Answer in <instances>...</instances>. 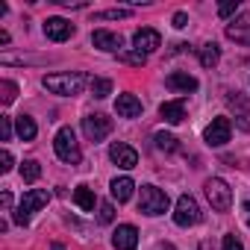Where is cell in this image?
<instances>
[{"label": "cell", "mask_w": 250, "mask_h": 250, "mask_svg": "<svg viewBox=\"0 0 250 250\" xmlns=\"http://www.w3.org/2000/svg\"><path fill=\"white\" fill-rule=\"evenodd\" d=\"M118 56H121V62H127V65H139V68L147 62V56H145V53H139V50H133V53H118Z\"/></svg>", "instance_id": "27"}, {"label": "cell", "mask_w": 250, "mask_h": 250, "mask_svg": "<svg viewBox=\"0 0 250 250\" xmlns=\"http://www.w3.org/2000/svg\"><path fill=\"white\" fill-rule=\"evenodd\" d=\"M0 203H3V209H9V206H12V194L3 191V194H0Z\"/></svg>", "instance_id": "34"}, {"label": "cell", "mask_w": 250, "mask_h": 250, "mask_svg": "<svg viewBox=\"0 0 250 250\" xmlns=\"http://www.w3.org/2000/svg\"><path fill=\"white\" fill-rule=\"evenodd\" d=\"M115 18H130V9H106L94 15V21H115Z\"/></svg>", "instance_id": "26"}, {"label": "cell", "mask_w": 250, "mask_h": 250, "mask_svg": "<svg viewBox=\"0 0 250 250\" xmlns=\"http://www.w3.org/2000/svg\"><path fill=\"white\" fill-rule=\"evenodd\" d=\"M197 56H200V65H203V68H215L218 59H221V50H218L215 42H209V44H203V47L197 50Z\"/></svg>", "instance_id": "21"}, {"label": "cell", "mask_w": 250, "mask_h": 250, "mask_svg": "<svg viewBox=\"0 0 250 250\" xmlns=\"http://www.w3.org/2000/svg\"><path fill=\"white\" fill-rule=\"evenodd\" d=\"M221 250H244V247H241V241L235 235H224V247Z\"/></svg>", "instance_id": "31"}, {"label": "cell", "mask_w": 250, "mask_h": 250, "mask_svg": "<svg viewBox=\"0 0 250 250\" xmlns=\"http://www.w3.org/2000/svg\"><path fill=\"white\" fill-rule=\"evenodd\" d=\"M53 150H56V156H59L62 162H68V165H77L80 156H83V153H80V145H77V136H74L71 127H62V130L56 133Z\"/></svg>", "instance_id": "3"}, {"label": "cell", "mask_w": 250, "mask_h": 250, "mask_svg": "<svg viewBox=\"0 0 250 250\" xmlns=\"http://www.w3.org/2000/svg\"><path fill=\"white\" fill-rule=\"evenodd\" d=\"M133 47L147 56V53H153L156 47H162V36H159L153 27H142V30H136V36H133Z\"/></svg>", "instance_id": "9"}, {"label": "cell", "mask_w": 250, "mask_h": 250, "mask_svg": "<svg viewBox=\"0 0 250 250\" xmlns=\"http://www.w3.org/2000/svg\"><path fill=\"white\" fill-rule=\"evenodd\" d=\"M168 88H174V91H183V94H188V91H197V80L191 77V74H186V71H174V74H168Z\"/></svg>", "instance_id": "16"}, {"label": "cell", "mask_w": 250, "mask_h": 250, "mask_svg": "<svg viewBox=\"0 0 250 250\" xmlns=\"http://www.w3.org/2000/svg\"><path fill=\"white\" fill-rule=\"evenodd\" d=\"M47 200H50V191H44V188H30V191H24V197H21V203H18V212H15V224L27 227L30 218H33V212L42 209V206H47Z\"/></svg>", "instance_id": "2"}, {"label": "cell", "mask_w": 250, "mask_h": 250, "mask_svg": "<svg viewBox=\"0 0 250 250\" xmlns=\"http://www.w3.org/2000/svg\"><path fill=\"white\" fill-rule=\"evenodd\" d=\"M227 103H229V109L235 112V121H238V127L241 130H250V100L244 97V94H229L227 97Z\"/></svg>", "instance_id": "14"}, {"label": "cell", "mask_w": 250, "mask_h": 250, "mask_svg": "<svg viewBox=\"0 0 250 250\" xmlns=\"http://www.w3.org/2000/svg\"><path fill=\"white\" fill-rule=\"evenodd\" d=\"M12 139V118H0V142H9Z\"/></svg>", "instance_id": "28"}, {"label": "cell", "mask_w": 250, "mask_h": 250, "mask_svg": "<svg viewBox=\"0 0 250 250\" xmlns=\"http://www.w3.org/2000/svg\"><path fill=\"white\" fill-rule=\"evenodd\" d=\"M115 112H118L121 118H139V115H142V100H139L136 94H118Z\"/></svg>", "instance_id": "15"}, {"label": "cell", "mask_w": 250, "mask_h": 250, "mask_svg": "<svg viewBox=\"0 0 250 250\" xmlns=\"http://www.w3.org/2000/svg\"><path fill=\"white\" fill-rule=\"evenodd\" d=\"M74 203H77L83 212H94V203H97V200H94V191H91L88 186H77V188H74Z\"/></svg>", "instance_id": "20"}, {"label": "cell", "mask_w": 250, "mask_h": 250, "mask_svg": "<svg viewBox=\"0 0 250 250\" xmlns=\"http://www.w3.org/2000/svg\"><path fill=\"white\" fill-rule=\"evenodd\" d=\"M229 133H232V124H229V118H215L209 127H206V133H203V139H206V145L209 147H221V145H227L229 142Z\"/></svg>", "instance_id": "8"}, {"label": "cell", "mask_w": 250, "mask_h": 250, "mask_svg": "<svg viewBox=\"0 0 250 250\" xmlns=\"http://www.w3.org/2000/svg\"><path fill=\"white\" fill-rule=\"evenodd\" d=\"M9 171H12V153L0 150V174H9Z\"/></svg>", "instance_id": "30"}, {"label": "cell", "mask_w": 250, "mask_h": 250, "mask_svg": "<svg viewBox=\"0 0 250 250\" xmlns=\"http://www.w3.org/2000/svg\"><path fill=\"white\" fill-rule=\"evenodd\" d=\"M83 133H85L88 142H103L112 133V118H106V115H88V118H83Z\"/></svg>", "instance_id": "7"}, {"label": "cell", "mask_w": 250, "mask_h": 250, "mask_svg": "<svg viewBox=\"0 0 250 250\" xmlns=\"http://www.w3.org/2000/svg\"><path fill=\"white\" fill-rule=\"evenodd\" d=\"M203 188H206V197H209V203H212L215 212H229V206H232V188L224 180L212 177V180H206Z\"/></svg>", "instance_id": "5"}, {"label": "cell", "mask_w": 250, "mask_h": 250, "mask_svg": "<svg viewBox=\"0 0 250 250\" xmlns=\"http://www.w3.org/2000/svg\"><path fill=\"white\" fill-rule=\"evenodd\" d=\"M91 94H94V97H109V94H112V80L94 77V80H91Z\"/></svg>", "instance_id": "24"}, {"label": "cell", "mask_w": 250, "mask_h": 250, "mask_svg": "<svg viewBox=\"0 0 250 250\" xmlns=\"http://www.w3.org/2000/svg\"><path fill=\"white\" fill-rule=\"evenodd\" d=\"M174 224L177 227H194L200 224V206L191 194H183L177 200V209H174Z\"/></svg>", "instance_id": "6"}, {"label": "cell", "mask_w": 250, "mask_h": 250, "mask_svg": "<svg viewBox=\"0 0 250 250\" xmlns=\"http://www.w3.org/2000/svg\"><path fill=\"white\" fill-rule=\"evenodd\" d=\"M112 247L115 250H136L139 247V229L133 224H121L112 232Z\"/></svg>", "instance_id": "11"}, {"label": "cell", "mask_w": 250, "mask_h": 250, "mask_svg": "<svg viewBox=\"0 0 250 250\" xmlns=\"http://www.w3.org/2000/svg\"><path fill=\"white\" fill-rule=\"evenodd\" d=\"M109 156H112V162H115L118 168H124V171H130V168L139 165V153H136L130 145H124V142H115V145L109 147Z\"/></svg>", "instance_id": "10"}, {"label": "cell", "mask_w": 250, "mask_h": 250, "mask_svg": "<svg viewBox=\"0 0 250 250\" xmlns=\"http://www.w3.org/2000/svg\"><path fill=\"white\" fill-rule=\"evenodd\" d=\"M91 44L97 50H106V53H121L124 47V39L118 33H109V30H94L91 33Z\"/></svg>", "instance_id": "13"}, {"label": "cell", "mask_w": 250, "mask_h": 250, "mask_svg": "<svg viewBox=\"0 0 250 250\" xmlns=\"http://www.w3.org/2000/svg\"><path fill=\"white\" fill-rule=\"evenodd\" d=\"M186 24H188V15H186V12H177V15H174V27H177V30H183Z\"/></svg>", "instance_id": "33"}, {"label": "cell", "mask_w": 250, "mask_h": 250, "mask_svg": "<svg viewBox=\"0 0 250 250\" xmlns=\"http://www.w3.org/2000/svg\"><path fill=\"white\" fill-rule=\"evenodd\" d=\"M15 133L21 136V142H33L36 133H39V127H36V121L30 115H18L15 118Z\"/></svg>", "instance_id": "19"}, {"label": "cell", "mask_w": 250, "mask_h": 250, "mask_svg": "<svg viewBox=\"0 0 250 250\" xmlns=\"http://www.w3.org/2000/svg\"><path fill=\"white\" fill-rule=\"evenodd\" d=\"M153 142H156V147H159V150H168V153H171V150H177V139H174L171 133H162V130H159V133L153 136Z\"/></svg>", "instance_id": "25"}, {"label": "cell", "mask_w": 250, "mask_h": 250, "mask_svg": "<svg viewBox=\"0 0 250 250\" xmlns=\"http://www.w3.org/2000/svg\"><path fill=\"white\" fill-rule=\"evenodd\" d=\"M133 191H136V183H133L130 177H115V180H112V197H115L118 203H127V200L133 197Z\"/></svg>", "instance_id": "17"}, {"label": "cell", "mask_w": 250, "mask_h": 250, "mask_svg": "<svg viewBox=\"0 0 250 250\" xmlns=\"http://www.w3.org/2000/svg\"><path fill=\"white\" fill-rule=\"evenodd\" d=\"M50 250H65V247H62V244H53V247H50Z\"/></svg>", "instance_id": "35"}, {"label": "cell", "mask_w": 250, "mask_h": 250, "mask_svg": "<svg viewBox=\"0 0 250 250\" xmlns=\"http://www.w3.org/2000/svg\"><path fill=\"white\" fill-rule=\"evenodd\" d=\"M100 224H112V218H115V206L112 203H100Z\"/></svg>", "instance_id": "29"}, {"label": "cell", "mask_w": 250, "mask_h": 250, "mask_svg": "<svg viewBox=\"0 0 250 250\" xmlns=\"http://www.w3.org/2000/svg\"><path fill=\"white\" fill-rule=\"evenodd\" d=\"M139 212L145 215H162L168 212V194L156 186H142L139 191Z\"/></svg>", "instance_id": "4"}, {"label": "cell", "mask_w": 250, "mask_h": 250, "mask_svg": "<svg viewBox=\"0 0 250 250\" xmlns=\"http://www.w3.org/2000/svg\"><path fill=\"white\" fill-rule=\"evenodd\" d=\"M159 115L168 121V124H180L186 118V100H168L159 106Z\"/></svg>", "instance_id": "18"}, {"label": "cell", "mask_w": 250, "mask_h": 250, "mask_svg": "<svg viewBox=\"0 0 250 250\" xmlns=\"http://www.w3.org/2000/svg\"><path fill=\"white\" fill-rule=\"evenodd\" d=\"M44 36L50 42H68L74 36V24L65 21V18H47L44 21Z\"/></svg>", "instance_id": "12"}, {"label": "cell", "mask_w": 250, "mask_h": 250, "mask_svg": "<svg viewBox=\"0 0 250 250\" xmlns=\"http://www.w3.org/2000/svg\"><path fill=\"white\" fill-rule=\"evenodd\" d=\"M42 85H44L47 91H53V94L74 97V94H80V91H83L85 85H91V83H88L85 74H47V77L42 80Z\"/></svg>", "instance_id": "1"}, {"label": "cell", "mask_w": 250, "mask_h": 250, "mask_svg": "<svg viewBox=\"0 0 250 250\" xmlns=\"http://www.w3.org/2000/svg\"><path fill=\"white\" fill-rule=\"evenodd\" d=\"M232 12H238V3H235V0H232V3H221V6H218V15H221V18L232 15Z\"/></svg>", "instance_id": "32"}, {"label": "cell", "mask_w": 250, "mask_h": 250, "mask_svg": "<svg viewBox=\"0 0 250 250\" xmlns=\"http://www.w3.org/2000/svg\"><path fill=\"white\" fill-rule=\"evenodd\" d=\"M15 97H18V85H15L12 80H0V103L9 106Z\"/></svg>", "instance_id": "23"}, {"label": "cell", "mask_w": 250, "mask_h": 250, "mask_svg": "<svg viewBox=\"0 0 250 250\" xmlns=\"http://www.w3.org/2000/svg\"><path fill=\"white\" fill-rule=\"evenodd\" d=\"M39 177H42V165H39L36 159H27V162L21 165V180H24V183H36Z\"/></svg>", "instance_id": "22"}]
</instances>
